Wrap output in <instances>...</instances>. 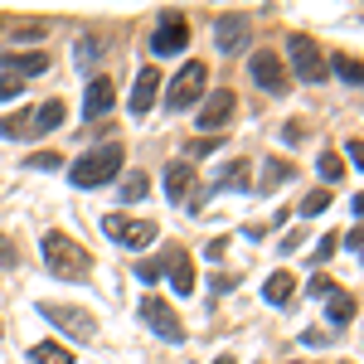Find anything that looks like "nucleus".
I'll list each match as a JSON object with an SVG mask.
<instances>
[{"label":"nucleus","mask_w":364,"mask_h":364,"mask_svg":"<svg viewBox=\"0 0 364 364\" xmlns=\"http://www.w3.org/2000/svg\"><path fill=\"white\" fill-rule=\"evenodd\" d=\"M44 262H49V272L63 282H87V272H92V252L83 248V243H73L68 233H58V228H49L44 233Z\"/></svg>","instance_id":"f257e3e1"},{"label":"nucleus","mask_w":364,"mask_h":364,"mask_svg":"<svg viewBox=\"0 0 364 364\" xmlns=\"http://www.w3.org/2000/svg\"><path fill=\"white\" fill-rule=\"evenodd\" d=\"M122 161H127V146L112 136L107 146H92L87 156H78L73 170H68V180H73L78 190H97V185H107L117 170H122Z\"/></svg>","instance_id":"f03ea898"},{"label":"nucleus","mask_w":364,"mask_h":364,"mask_svg":"<svg viewBox=\"0 0 364 364\" xmlns=\"http://www.w3.org/2000/svg\"><path fill=\"white\" fill-rule=\"evenodd\" d=\"M102 233H107L112 243H122V248H151V243L161 238L156 219H132V214H107V219H102Z\"/></svg>","instance_id":"7ed1b4c3"},{"label":"nucleus","mask_w":364,"mask_h":364,"mask_svg":"<svg viewBox=\"0 0 364 364\" xmlns=\"http://www.w3.org/2000/svg\"><path fill=\"white\" fill-rule=\"evenodd\" d=\"M204 83H209V68H204L199 58H190V63L175 73V83H170L166 107H170V112H185L190 102H199V97H204Z\"/></svg>","instance_id":"20e7f679"},{"label":"nucleus","mask_w":364,"mask_h":364,"mask_svg":"<svg viewBox=\"0 0 364 364\" xmlns=\"http://www.w3.org/2000/svg\"><path fill=\"white\" fill-rule=\"evenodd\" d=\"M39 316L49 321V326H58L63 336H73V340H92L97 336V321L87 316V311H78V306H58V301H39Z\"/></svg>","instance_id":"39448f33"},{"label":"nucleus","mask_w":364,"mask_h":364,"mask_svg":"<svg viewBox=\"0 0 364 364\" xmlns=\"http://www.w3.org/2000/svg\"><path fill=\"white\" fill-rule=\"evenodd\" d=\"M248 73H252V83L262 87L267 97H287V92H291V83H287V68H282V58L272 54V49H257V54L248 58Z\"/></svg>","instance_id":"423d86ee"},{"label":"nucleus","mask_w":364,"mask_h":364,"mask_svg":"<svg viewBox=\"0 0 364 364\" xmlns=\"http://www.w3.org/2000/svg\"><path fill=\"white\" fill-rule=\"evenodd\" d=\"M287 54H291L296 73H301L306 83H326L331 63H326V54H321V44H311L306 34H291V39H287Z\"/></svg>","instance_id":"0eeeda50"},{"label":"nucleus","mask_w":364,"mask_h":364,"mask_svg":"<svg viewBox=\"0 0 364 364\" xmlns=\"http://www.w3.org/2000/svg\"><path fill=\"white\" fill-rule=\"evenodd\" d=\"M141 321H146L161 340H170V345H180V340H185V321H180L175 306L161 301V296H146V301H141Z\"/></svg>","instance_id":"6e6552de"},{"label":"nucleus","mask_w":364,"mask_h":364,"mask_svg":"<svg viewBox=\"0 0 364 364\" xmlns=\"http://www.w3.org/2000/svg\"><path fill=\"white\" fill-rule=\"evenodd\" d=\"M185 44H190V20L180 10H166L156 34H151V54H180Z\"/></svg>","instance_id":"1a4fd4ad"},{"label":"nucleus","mask_w":364,"mask_h":364,"mask_svg":"<svg viewBox=\"0 0 364 364\" xmlns=\"http://www.w3.org/2000/svg\"><path fill=\"white\" fill-rule=\"evenodd\" d=\"M233 107H238V97H233L228 87H214V92L204 97V107H199V127H204V132H224Z\"/></svg>","instance_id":"9d476101"},{"label":"nucleus","mask_w":364,"mask_h":364,"mask_svg":"<svg viewBox=\"0 0 364 364\" xmlns=\"http://www.w3.org/2000/svg\"><path fill=\"white\" fill-rule=\"evenodd\" d=\"M117 107V87L107 73H97V78H87V97H83V117L87 122H97V117H107Z\"/></svg>","instance_id":"9b49d317"},{"label":"nucleus","mask_w":364,"mask_h":364,"mask_svg":"<svg viewBox=\"0 0 364 364\" xmlns=\"http://www.w3.org/2000/svg\"><path fill=\"white\" fill-rule=\"evenodd\" d=\"M214 39H219V49L224 54H243L252 39V25L243 15H219V25H214Z\"/></svg>","instance_id":"f8f14e48"},{"label":"nucleus","mask_w":364,"mask_h":364,"mask_svg":"<svg viewBox=\"0 0 364 364\" xmlns=\"http://www.w3.org/2000/svg\"><path fill=\"white\" fill-rule=\"evenodd\" d=\"M161 272H170V287H175L180 296H190V291H195V262H190L180 248H166V257H161Z\"/></svg>","instance_id":"ddd939ff"},{"label":"nucleus","mask_w":364,"mask_h":364,"mask_svg":"<svg viewBox=\"0 0 364 364\" xmlns=\"http://www.w3.org/2000/svg\"><path fill=\"white\" fill-rule=\"evenodd\" d=\"M0 68H5V78H34V73H44V68H49V54H44V49L0 54Z\"/></svg>","instance_id":"4468645a"},{"label":"nucleus","mask_w":364,"mask_h":364,"mask_svg":"<svg viewBox=\"0 0 364 364\" xmlns=\"http://www.w3.org/2000/svg\"><path fill=\"white\" fill-rule=\"evenodd\" d=\"M156 92H161V73H156V63H146V68L136 73V87H132V112L146 117L151 102H156Z\"/></svg>","instance_id":"2eb2a0df"},{"label":"nucleus","mask_w":364,"mask_h":364,"mask_svg":"<svg viewBox=\"0 0 364 364\" xmlns=\"http://www.w3.org/2000/svg\"><path fill=\"white\" fill-rule=\"evenodd\" d=\"M190 190H195V166H190V161H170L166 166V195L175 199V204H185Z\"/></svg>","instance_id":"dca6fc26"},{"label":"nucleus","mask_w":364,"mask_h":364,"mask_svg":"<svg viewBox=\"0 0 364 364\" xmlns=\"http://www.w3.org/2000/svg\"><path fill=\"white\" fill-rule=\"evenodd\" d=\"M262 296H267L272 306H287V301L296 296V277H291V272H272V277L262 282Z\"/></svg>","instance_id":"f3484780"},{"label":"nucleus","mask_w":364,"mask_h":364,"mask_svg":"<svg viewBox=\"0 0 364 364\" xmlns=\"http://www.w3.org/2000/svg\"><path fill=\"white\" fill-rule=\"evenodd\" d=\"M29 360L34 364H73V350L58 345V340H39V345L29 350Z\"/></svg>","instance_id":"a211bd4d"},{"label":"nucleus","mask_w":364,"mask_h":364,"mask_svg":"<svg viewBox=\"0 0 364 364\" xmlns=\"http://www.w3.org/2000/svg\"><path fill=\"white\" fill-rule=\"evenodd\" d=\"M291 175H296V166H291V161H267V166H262V180H257V190L267 195V190H277V185H287Z\"/></svg>","instance_id":"6ab92c4d"},{"label":"nucleus","mask_w":364,"mask_h":364,"mask_svg":"<svg viewBox=\"0 0 364 364\" xmlns=\"http://www.w3.org/2000/svg\"><path fill=\"white\" fill-rule=\"evenodd\" d=\"M58 122H63V102H58V97H49V102L34 112V136H49V132H58Z\"/></svg>","instance_id":"aec40b11"},{"label":"nucleus","mask_w":364,"mask_h":364,"mask_svg":"<svg viewBox=\"0 0 364 364\" xmlns=\"http://www.w3.org/2000/svg\"><path fill=\"white\" fill-rule=\"evenodd\" d=\"M355 311H360V301H355L350 291H331V311H326V316H331V326H350V321H355Z\"/></svg>","instance_id":"412c9836"},{"label":"nucleus","mask_w":364,"mask_h":364,"mask_svg":"<svg viewBox=\"0 0 364 364\" xmlns=\"http://www.w3.org/2000/svg\"><path fill=\"white\" fill-rule=\"evenodd\" d=\"M331 209V190H311L306 199H301V219H316V214H326Z\"/></svg>","instance_id":"4be33fe9"},{"label":"nucleus","mask_w":364,"mask_h":364,"mask_svg":"<svg viewBox=\"0 0 364 364\" xmlns=\"http://www.w3.org/2000/svg\"><path fill=\"white\" fill-rule=\"evenodd\" d=\"M219 185H233V190H243V185H248V166H243V161L224 166V170H219Z\"/></svg>","instance_id":"5701e85b"},{"label":"nucleus","mask_w":364,"mask_h":364,"mask_svg":"<svg viewBox=\"0 0 364 364\" xmlns=\"http://www.w3.org/2000/svg\"><path fill=\"white\" fill-rule=\"evenodd\" d=\"M316 170H321L326 180H340V175H345V161H340L336 151H321V161H316Z\"/></svg>","instance_id":"b1692460"},{"label":"nucleus","mask_w":364,"mask_h":364,"mask_svg":"<svg viewBox=\"0 0 364 364\" xmlns=\"http://www.w3.org/2000/svg\"><path fill=\"white\" fill-rule=\"evenodd\" d=\"M146 185H151V180H146L141 170H132V175L122 180V199H141V195H146Z\"/></svg>","instance_id":"393cba45"},{"label":"nucleus","mask_w":364,"mask_h":364,"mask_svg":"<svg viewBox=\"0 0 364 364\" xmlns=\"http://www.w3.org/2000/svg\"><path fill=\"white\" fill-rule=\"evenodd\" d=\"M336 68H340V78H345L350 87H360V73H364L360 58H345V54H340V58H336Z\"/></svg>","instance_id":"a878e982"},{"label":"nucleus","mask_w":364,"mask_h":364,"mask_svg":"<svg viewBox=\"0 0 364 364\" xmlns=\"http://www.w3.org/2000/svg\"><path fill=\"white\" fill-rule=\"evenodd\" d=\"M29 166H39V170H58V166H63V156H54V151H34V156H29Z\"/></svg>","instance_id":"bb28decb"},{"label":"nucleus","mask_w":364,"mask_h":364,"mask_svg":"<svg viewBox=\"0 0 364 364\" xmlns=\"http://www.w3.org/2000/svg\"><path fill=\"white\" fill-rule=\"evenodd\" d=\"M15 262H20V248H15V243L0 233V267H15Z\"/></svg>","instance_id":"cd10ccee"},{"label":"nucleus","mask_w":364,"mask_h":364,"mask_svg":"<svg viewBox=\"0 0 364 364\" xmlns=\"http://www.w3.org/2000/svg\"><path fill=\"white\" fill-rule=\"evenodd\" d=\"M20 92H25V83H20V78H0V102L20 97Z\"/></svg>","instance_id":"c85d7f7f"},{"label":"nucleus","mask_w":364,"mask_h":364,"mask_svg":"<svg viewBox=\"0 0 364 364\" xmlns=\"http://www.w3.org/2000/svg\"><path fill=\"white\" fill-rule=\"evenodd\" d=\"M336 238H340V233H326V238H321V243H316V262H326V257H331V252L340 248Z\"/></svg>","instance_id":"c756f323"},{"label":"nucleus","mask_w":364,"mask_h":364,"mask_svg":"<svg viewBox=\"0 0 364 364\" xmlns=\"http://www.w3.org/2000/svg\"><path fill=\"white\" fill-rule=\"evenodd\" d=\"M136 277L146 282V287H156V282H161V262H141V267H136Z\"/></svg>","instance_id":"7c9ffc66"},{"label":"nucleus","mask_w":364,"mask_h":364,"mask_svg":"<svg viewBox=\"0 0 364 364\" xmlns=\"http://www.w3.org/2000/svg\"><path fill=\"white\" fill-rule=\"evenodd\" d=\"M97 54H102V44H97V39H83V49H78V63H92Z\"/></svg>","instance_id":"2f4dec72"},{"label":"nucleus","mask_w":364,"mask_h":364,"mask_svg":"<svg viewBox=\"0 0 364 364\" xmlns=\"http://www.w3.org/2000/svg\"><path fill=\"white\" fill-rule=\"evenodd\" d=\"M306 291H316V296H331L336 287H331V277H311V287H306Z\"/></svg>","instance_id":"473e14b6"},{"label":"nucleus","mask_w":364,"mask_h":364,"mask_svg":"<svg viewBox=\"0 0 364 364\" xmlns=\"http://www.w3.org/2000/svg\"><path fill=\"white\" fill-rule=\"evenodd\" d=\"M340 238H345V248H350V252H360V238H364V233H360V228H350V233H340Z\"/></svg>","instance_id":"72a5a7b5"},{"label":"nucleus","mask_w":364,"mask_h":364,"mask_svg":"<svg viewBox=\"0 0 364 364\" xmlns=\"http://www.w3.org/2000/svg\"><path fill=\"white\" fill-rule=\"evenodd\" d=\"M214 364H233V360H228V355H224V360H214Z\"/></svg>","instance_id":"f704fd0d"}]
</instances>
